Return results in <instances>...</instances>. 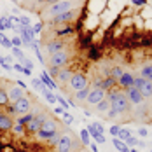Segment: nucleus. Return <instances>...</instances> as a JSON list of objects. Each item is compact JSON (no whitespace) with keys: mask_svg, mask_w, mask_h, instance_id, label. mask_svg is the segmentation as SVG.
I'll return each mask as SVG.
<instances>
[{"mask_svg":"<svg viewBox=\"0 0 152 152\" xmlns=\"http://www.w3.org/2000/svg\"><path fill=\"white\" fill-rule=\"evenodd\" d=\"M107 100H108V103L112 108H115L119 114H124V112H128L129 110V100H128V96L124 94V93H117V91H110L108 96H105Z\"/></svg>","mask_w":152,"mask_h":152,"instance_id":"f257e3e1","label":"nucleus"},{"mask_svg":"<svg viewBox=\"0 0 152 152\" xmlns=\"http://www.w3.org/2000/svg\"><path fill=\"white\" fill-rule=\"evenodd\" d=\"M72 9H74V4L70 0H60V2H56V4H53L49 7V14L54 18V16H60L63 12H68Z\"/></svg>","mask_w":152,"mask_h":152,"instance_id":"f03ea898","label":"nucleus"},{"mask_svg":"<svg viewBox=\"0 0 152 152\" xmlns=\"http://www.w3.org/2000/svg\"><path fill=\"white\" fill-rule=\"evenodd\" d=\"M68 51H58V53H54V54H51V60H49V63H51V66H56V68H60L61 65H65L66 61H68Z\"/></svg>","mask_w":152,"mask_h":152,"instance_id":"7ed1b4c3","label":"nucleus"},{"mask_svg":"<svg viewBox=\"0 0 152 152\" xmlns=\"http://www.w3.org/2000/svg\"><path fill=\"white\" fill-rule=\"evenodd\" d=\"M70 88H72V89H75V91H80V89L88 88L86 75H84V74H74L72 79H70Z\"/></svg>","mask_w":152,"mask_h":152,"instance_id":"20e7f679","label":"nucleus"},{"mask_svg":"<svg viewBox=\"0 0 152 152\" xmlns=\"http://www.w3.org/2000/svg\"><path fill=\"white\" fill-rule=\"evenodd\" d=\"M105 89H94L93 88L91 91H89V94H88V98H86V102L89 103V105H98L102 100H105Z\"/></svg>","mask_w":152,"mask_h":152,"instance_id":"39448f33","label":"nucleus"},{"mask_svg":"<svg viewBox=\"0 0 152 152\" xmlns=\"http://www.w3.org/2000/svg\"><path fill=\"white\" fill-rule=\"evenodd\" d=\"M44 122H46V115H44V114H37V115L33 117V121L26 124V129H28L30 133H39V129L42 128Z\"/></svg>","mask_w":152,"mask_h":152,"instance_id":"423d86ee","label":"nucleus"},{"mask_svg":"<svg viewBox=\"0 0 152 152\" xmlns=\"http://www.w3.org/2000/svg\"><path fill=\"white\" fill-rule=\"evenodd\" d=\"M75 18H77V11L72 9V11H68V12H63V14H60V16H54V18H53V23H54V25H63V23L74 21Z\"/></svg>","mask_w":152,"mask_h":152,"instance_id":"0eeeda50","label":"nucleus"},{"mask_svg":"<svg viewBox=\"0 0 152 152\" xmlns=\"http://www.w3.org/2000/svg\"><path fill=\"white\" fill-rule=\"evenodd\" d=\"M12 108H14L16 114H28V110H30V100L25 98V96H21L18 102H14Z\"/></svg>","mask_w":152,"mask_h":152,"instance_id":"6e6552de","label":"nucleus"},{"mask_svg":"<svg viewBox=\"0 0 152 152\" xmlns=\"http://www.w3.org/2000/svg\"><path fill=\"white\" fill-rule=\"evenodd\" d=\"M58 152H70L72 151V135H63L58 138Z\"/></svg>","mask_w":152,"mask_h":152,"instance_id":"1a4fd4ad","label":"nucleus"},{"mask_svg":"<svg viewBox=\"0 0 152 152\" xmlns=\"http://www.w3.org/2000/svg\"><path fill=\"white\" fill-rule=\"evenodd\" d=\"M126 96H128V100H129L131 103H135V105L143 103V100H145L137 88H128V89H126Z\"/></svg>","mask_w":152,"mask_h":152,"instance_id":"9d476101","label":"nucleus"},{"mask_svg":"<svg viewBox=\"0 0 152 152\" xmlns=\"http://www.w3.org/2000/svg\"><path fill=\"white\" fill-rule=\"evenodd\" d=\"M19 37H21V40H23L25 46H31V42H35V33L31 30V26H23Z\"/></svg>","mask_w":152,"mask_h":152,"instance_id":"9b49d317","label":"nucleus"},{"mask_svg":"<svg viewBox=\"0 0 152 152\" xmlns=\"http://www.w3.org/2000/svg\"><path fill=\"white\" fill-rule=\"evenodd\" d=\"M133 79L135 77L131 75V74H128V72H124L119 79H117V84L121 86V88H124V89H128V88H133Z\"/></svg>","mask_w":152,"mask_h":152,"instance_id":"f8f14e48","label":"nucleus"},{"mask_svg":"<svg viewBox=\"0 0 152 152\" xmlns=\"http://www.w3.org/2000/svg\"><path fill=\"white\" fill-rule=\"evenodd\" d=\"M7 96H9V102H12V103H14V102H18V100L23 96V89H21V88H18V86H16V88H11V89L7 91Z\"/></svg>","mask_w":152,"mask_h":152,"instance_id":"ddd939ff","label":"nucleus"},{"mask_svg":"<svg viewBox=\"0 0 152 152\" xmlns=\"http://www.w3.org/2000/svg\"><path fill=\"white\" fill-rule=\"evenodd\" d=\"M47 53L49 54H54V53H58V51H63V42L61 40H53V42H49L46 46Z\"/></svg>","mask_w":152,"mask_h":152,"instance_id":"4468645a","label":"nucleus"},{"mask_svg":"<svg viewBox=\"0 0 152 152\" xmlns=\"http://www.w3.org/2000/svg\"><path fill=\"white\" fill-rule=\"evenodd\" d=\"M11 128H12L11 117L5 115V114H0V131H7V129H11Z\"/></svg>","mask_w":152,"mask_h":152,"instance_id":"2eb2a0df","label":"nucleus"},{"mask_svg":"<svg viewBox=\"0 0 152 152\" xmlns=\"http://www.w3.org/2000/svg\"><path fill=\"white\" fill-rule=\"evenodd\" d=\"M40 80H42V82L46 84L47 89H54V88H56V82L53 80V77L49 75L47 72H42V74H40Z\"/></svg>","mask_w":152,"mask_h":152,"instance_id":"dca6fc26","label":"nucleus"},{"mask_svg":"<svg viewBox=\"0 0 152 152\" xmlns=\"http://www.w3.org/2000/svg\"><path fill=\"white\" fill-rule=\"evenodd\" d=\"M72 75H74V74H72L70 68H63V70L58 72V80H60V82H70Z\"/></svg>","mask_w":152,"mask_h":152,"instance_id":"f3484780","label":"nucleus"},{"mask_svg":"<svg viewBox=\"0 0 152 152\" xmlns=\"http://www.w3.org/2000/svg\"><path fill=\"white\" fill-rule=\"evenodd\" d=\"M140 93H142L143 98H152V82L151 80H145L143 82V86L140 88Z\"/></svg>","mask_w":152,"mask_h":152,"instance_id":"a211bd4d","label":"nucleus"},{"mask_svg":"<svg viewBox=\"0 0 152 152\" xmlns=\"http://www.w3.org/2000/svg\"><path fill=\"white\" fill-rule=\"evenodd\" d=\"M12 26H14V25H12V21H11L9 16H2V18H0V31L9 30V28H12Z\"/></svg>","mask_w":152,"mask_h":152,"instance_id":"6ab92c4d","label":"nucleus"},{"mask_svg":"<svg viewBox=\"0 0 152 152\" xmlns=\"http://www.w3.org/2000/svg\"><path fill=\"white\" fill-rule=\"evenodd\" d=\"M112 143H114V147L119 152H129V147H128L124 142H121L119 138H112Z\"/></svg>","mask_w":152,"mask_h":152,"instance_id":"aec40b11","label":"nucleus"},{"mask_svg":"<svg viewBox=\"0 0 152 152\" xmlns=\"http://www.w3.org/2000/svg\"><path fill=\"white\" fill-rule=\"evenodd\" d=\"M140 77H143V79H147V80H151V82H152V65L143 66V68H142V72H140Z\"/></svg>","mask_w":152,"mask_h":152,"instance_id":"412c9836","label":"nucleus"},{"mask_svg":"<svg viewBox=\"0 0 152 152\" xmlns=\"http://www.w3.org/2000/svg\"><path fill=\"white\" fill-rule=\"evenodd\" d=\"M42 131H47V133H54L56 131V122L53 121H46L44 124H42V128H40Z\"/></svg>","mask_w":152,"mask_h":152,"instance_id":"4be33fe9","label":"nucleus"},{"mask_svg":"<svg viewBox=\"0 0 152 152\" xmlns=\"http://www.w3.org/2000/svg\"><path fill=\"white\" fill-rule=\"evenodd\" d=\"M0 46L5 47V49H12V42H11V39H7V37L4 35V31H0Z\"/></svg>","mask_w":152,"mask_h":152,"instance_id":"5701e85b","label":"nucleus"},{"mask_svg":"<svg viewBox=\"0 0 152 152\" xmlns=\"http://www.w3.org/2000/svg\"><path fill=\"white\" fill-rule=\"evenodd\" d=\"M117 84V79H114V77H107L105 80H103V89H112L114 86Z\"/></svg>","mask_w":152,"mask_h":152,"instance_id":"b1692460","label":"nucleus"},{"mask_svg":"<svg viewBox=\"0 0 152 152\" xmlns=\"http://www.w3.org/2000/svg\"><path fill=\"white\" fill-rule=\"evenodd\" d=\"M33 117H35V114H33V112H28L26 115H23L21 119H18V124H23V126H26L28 122L33 121Z\"/></svg>","mask_w":152,"mask_h":152,"instance_id":"393cba45","label":"nucleus"},{"mask_svg":"<svg viewBox=\"0 0 152 152\" xmlns=\"http://www.w3.org/2000/svg\"><path fill=\"white\" fill-rule=\"evenodd\" d=\"M31 84H33V88H35V89H39L40 93H44V91L47 89L46 84H44V82H42L40 79H31Z\"/></svg>","mask_w":152,"mask_h":152,"instance_id":"a878e982","label":"nucleus"},{"mask_svg":"<svg viewBox=\"0 0 152 152\" xmlns=\"http://www.w3.org/2000/svg\"><path fill=\"white\" fill-rule=\"evenodd\" d=\"M89 88H84V89H80V91L75 93V100H79V102H82V100H86L88 98V94H89Z\"/></svg>","mask_w":152,"mask_h":152,"instance_id":"bb28decb","label":"nucleus"},{"mask_svg":"<svg viewBox=\"0 0 152 152\" xmlns=\"http://www.w3.org/2000/svg\"><path fill=\"white\" fill-rule=\"evenodd\" d=\"M94 107H96V110H98V112H107V110L110 108V103H108V100L105 98V100H102L98 105H94Z\"/></svg>","mask_w":152,"mask_h":152,"instance_id":"cd10ccee","label":"nucleus"},{"mask_svg":"<svg viewBox=\"0 0 152 152\" xmlns=\"http://www.w3.org/2000/svg\"><path fill=\"white\" fill-rule=\"evenodd\" d=\"M9 103V96H7V91L4 88H0V107H5Z\"/></svg>","mask_w":152,"mask_h":152,"instance_id":"c85d7f7f","label":"nucleus"},{"mask_svg":"<svg viewBox=\"0 0 152 152\" xmlns=\"http://www.w3.org/2000/svg\"><path fill=\"white\" fill-rule=\"evenodd\" d=\"M117 137H119V140H121V142H126V140H128V138L131 137V131H129V129H119V135H117Z\"/></svg>","mask_w":152,"mask_h":152,"instance_id":"c756f323","label":"nucleus"},{"mask_svg":"<svg viewBox=\"0 0 152 152\" xmlns=\"http://www.w3.org/2000/svg\"><path fill=\"white\" fill-rule=\"evenodd\" d=\"M80 142H82L84 145H89V131H88V129H82V131H80Z\"/></svg>","mask_w":152,"mask_h":152,"instance_id":"7c9ffc66","label":"nucleus"},{"mask_svg":"<svg viewBox=\"0 0 152 152\" xmlns=\"http://www.w3.org/2000/svg\"><path fill=\"white\" fill-rule=\"evenodd\" d=\"M145 80H147V79H143V77H135V79H133V88H137L138 91H140V88L143 86Z\"/></svg>","mask_w":152,"mask_h":152,"instance_id":"2f4dec72","label":"nucleus"},{"mask_svg":"<svg viewBox=\"0 0 152 152\" xmlns=\"http://www.w3.org/2000/svg\"><path fill=\"white\" fill-rule=\"evenodd\" d=\"M12 54H14V56H16L19 61H21V63L25 61V54H23V51H21L19 47H12Z\"/></svg>","mask_w":152,"mask_h":152,"instance_id":"473e14b6","label":"nucleus"},{"mask_svg":"<svg viewBox=\"0 0 152 152\" xmlns=\"http://www.w3.org/2000/svg\"><path fill=\"white\" fill-rule=\"evenodd\" d=\"M122 74H124V72H122L121 66H115V68H112V70H110V75L114 77V79H119Z\"/></svg>","mask_w":152,"mask_h":152,"instance_id":"72a5a7b5","label":"nucleus"},{"mask_svg":"<svg viewBox=\"0 0 152 152\" xmlns=\"http://www.w3.org/2000/svg\"><path fill=\"white\" fill-rule=\"evenodd\" d=\"M44 96H46V100L49 102V103H56V96L49 91V89H46V91H44Z\"/></svg>","mask_w":152,"mask_h":152,"instance_id":"f704fd0d","label":"nucleus"},{"mask_svg":"<svg viewBox=\"0 0 152 152\" xmlns=\"http://www.w3.org/2000/svg\"><path fill=\"white\" fill-rule=\"evenodd\" d=\"M11 42H12V47H21L23 46V40H21L19 35H14V37L11 39Z\"/></svg>","mask_w":152,"mask_h":152,"instance_id":"c9c22d12","label":"nucleus"},{"mask_svg":"<svg viewBox=\"0 0 152 152\" xmlns=\"http://www.w3.org/2000/svg\"><path fill=\"white\" fill-rule=\"evenodd\" d=\"M39 137H40V138H54V137H56V131H54V133H47V131L39 129Z\"/></svg>","mask_w":152,"mask_h":152,"instance_id":"e433bc0d","label":"nucleus"},{"mask_svg":"<svg viewBox=\"0 0 152 152\" xmlns=\"http://www.w3.org/2000/svg\"><path fill=\"white\" fill-rule=\"evenodd\" d=\"M117 115H119V112H117L115 108H112V107H110V108H108V112H107V117H108V119H115Z\"/></svg>","mask_w":152,"mask_h":152,"instance_id":"4c0bfd02","label":"nucleus"},{"mask_svg":"<svg viewBox=\"0 0 152 152\" xmlns=\"http://www.w3.org/2000/svg\"><path fill=\"white\" fill-rule=\"evenodd\" d=\"M19 25H23V26H30V18H26V16H19Z\"/></svg>","mask_w":152,"mask_h":152,"instance_id":"58836bf2","label":"nucleus"},{"mask_svg":"<svg viewBox=\"0 0 152 152\" xmlns=\"http://www.w3.org/2000/svg\"><path fill=\"white\" fill-rule=\"evenodd\" d=\"M119 129H121V128H119L117 124H114V126H110V129H108V131H110V135H112V137H117V135H119Z\"/></svg>","mask_w":152,"mask_h":152,"instance_id":"ea45409f","label":"nucleus"},{"mask_svg":"<svg viewBox=\"0 0 152 152\" xmlns=\"http://www.w3.org/2000/svg\"><path fill=\"white\" fill-rule=\"evenodd\" d=\"M63 119L66 124H70V122H74V115L72 114H68V112H63Z\"/></svg>","mask_w":152,"mask_h":152,"instance_id":"a19ab883","label":"nucleus"},{"mask_svg":"<svg viewBox=\"0 0 152 152\" xmlns=\"http://www.w3.org/2000/svg\"><path fill=\"white\" fill-rule=\"evenodd\" d=\"M72 31H74V28H72V26H66V28H61V30H58L56 33H58V35H66V33H72Z\"/></svg>","mask_w":152,"mask_h":152,"instance_id":"79ce46f5","label":"nucleus"},{"mask_svg":"<svg viewBox=\"0 0 152 152\" xmlns=\"http://www.w3.org/2000/svg\"><path fill=\"white\" fill-rule=\"evenodd\" d=\"M98 56H100V54H98V49H96V47H91V49H89V58H91V60H96Z\"/></svg>","mask_w":152,"mask_h":152,"instance_id":"37998d69","label":"nucleus"},{"mask_svg":"<svg viewBox=\"0 0 152 152\" xmlns=\"http://www.w3.org/2000/svg\"><path fill=\"white\" fill-rule=\"evenodd\" d=\"M124 143H126V145H129V147H135V145L138 143V140H137V138H133V137H129Z\"/></svg>","mask_w":152,"mask_h":152,"instance_id":"c03bdc74","label":"nucleus"},{"mask_svg":"<svg viewBox=\"0 0 152 152\" xmlns=\"http://www.w3.org/2000/svg\"><path fill=\"white\" fill-rule=\"evenodd\" d=\"M12 70H16V72H23V74H25V66L19 65V63H14V65H12Z\"/></svg>","mask_w":152,"mask_h":152,"instance_id":"a18cd8bd","label":"nucleus"},{"mask_svg":"<svg viewBox=\"0 0 152 152\" xmlns=\"http://www.w3.org/2000/svg\"><path fill=\"white\" fill-rule=\"evenodd\" d=\"M88 131H89V135H91L93 138L98 135V133H96V129H94V124H89V126H88Z\"/></svg>","mask_w":152,"mask_h":152,"instance_id":"49530a36","label":"nucleus"},{"mask_svg":"<svg viewBox=\"0 0 152 152\" xmlns=\"http://www.w3.org/2000/svg\"><path fill=\"white\" fill-rule=\"evenodd\" d=\"M58 72H60V68H56V66H51V70H49V75H51V77H58Z\"/></svg>","mask_w":152,"mask_h":152,"instance_id":"de8ad7c7","label":"nucleus"},{"mask_svg":"<svg viewBox=\"0 0 152 152\" xmlns=\"http://www.w3.org/2000/svg\"><path fill=\"white\" fill-rule=\"evenodd\" d=\"M94 140H96L98 143H105V137H103V133H98V135L94 137Z\"/></svg>","mask_w":152,"mask_h":152,"instance_id":"09e8293b","label":"nucleus"},{"mask_svg":"<svg viewBox=\"0 0 152 152\" xmlns=\"http://www.w3.org/2000/svg\"><path fill=\"white\" fill-rule=\"evenodd\" d=\"M23 66H25V68H28V70H31V68H33V63H31L30 60H26V58H25V61H23Z\"/></svg>","mask_w":152,"mask_h":152,"instance_id":"8fccbe9b","label":"nucleus"},{"mask_svg":"<svg viewBox=\"0 0 152 152\" xmlns=\"http://www.w3.org/2000/svg\"><path fill=\"white\" fill-rule=\"evenodd\" d=\"M56 100H58V102H60V103H61V107H63V108H65V110H66V108H68V102H65V100H63V98H61V96H56Z\"/></svg>","mask_w":152,"mask_h":152,"instance_id":"3c124183","label":"nucleus"},{"mask_svg":"<svg viewBox=\"0 0 152 152\" xmlns=\"http://www.w3.org/2000/svg\"><path fill=\"white\" fill-rule=\"evenodd\" d=\"M14 131H16V133H23V131H25V126H23V124H16Z\"/></svg>","mask_w":152,"mask_h":152,"instance_id":"603ef678","label":"nucleus"},{"mask_svg":"<svg viewBox=\"0 0 152 152\" xmlns=\"http://www.w3.org/2000/svg\"><path fill=\"white\" fill-rule=\"evenodd\" d=\"M31 30H33V33H35V35H37V33H39V31L42 30V23H37V25H35V26H33V28H31Z\"/></svg>","mask_w":152,"mask_h":152,"instance_id":"864d4df0","label":"nucleus"},{"mask_svg":"<svg viewBox=\"0 0 152 152\" xmlns=\"http://www.w3.org/2000/svg\"><path fill=\"white\" fill-rule=\"evenodd\" d=\"M94 129H96V133H103V126L100 122H94Z\"/></svg>","mask_w":152,"mask_h":152,"instance_id":"5fc2aeb1","label":"nucleus"},{"mask_svg":"<svg viewBox=\"0 0 152 152\" xmlns=\"http://www.w3.org/2000/svg\"><path fill=\"white\" fill-rule=\"evenodd\" d=\"M138 133H140V137H147V129H145V128H140Z\"/></svg>","mask_w":152,"mask_h":152,"instance_id":"6e6d98bb","label":"nucleus"},{"mask_svg":"<svg viewBox=\"0 0 152 152\" xmlns=\"http://www.w3.org/2000/svg\"><path fill=\"white\" fill-rule=\"evenodd\" d=\"M2 68H4V70H12V65H9V63H4V65H2Z\"/></svg>","mask_w":152,"mask_h":152,"instance_id":"4d7b16f0","label":"nucleus"},{"mask_svg":"<svg viewBox=\"0 0 152 152\" xmlns=\"http://www.w3.org/2000/svg\"><path fill=\"white\" fill-rule=\"evenodd\" d=\"M133 4H135V5H143L145 0H133Z\"/></svg>","mask_w":152,"mask_h":152,"instance_id":"13d9d810","label":"nucleus"},{"mask_svg":"<svg viewBox=\"0 0 152 152\" xmlns=\"http://www.w3.org/2000/svg\"><path fill=\"white\" fill-rule=\"evenodd\" d=\"M54 112H56V114H63V112H65V108H63V107H56V110H54Z\"/></svg>","mask_w":152,"mask_h":152,"instance_id":"bf43d9fd","label":"nucleus"},{"mask_svg":"<svg viewBox=\"0 0 152 152\" xmlns=\"http://www.w3.org/2000/svg\"><path fill=\"white\" fill-rule=\"evenodd\" d=\"M138 147H140V149H143V147H145V142H142V140H138V143H137Z\"/></svg>","mask_w":152,"mask_h":152,"instance_id":"052dcab7","label":"nucleus"},{"mask_svg":"<svg viewBox=\"0 0 152 152\" xmlns=\"http://www.w3.org/2000/svg\"><path fill=\"white\" fill-rule=\"evenodd\" d=\"M89 147H91V151H93V152H98V147H96L94 143H89Z\"/></svg>","mask_w":152,"mask_h":152,"instance_id":"680f3d73","label":"nucleus"},{"mask_svg":"<svg viewBox=\"0 0 152 152\" xmlns=\"http://www.w3.org/2000/svg\"><path fill=\"white\" fill-rule=\"evenodd\" d=\"M46 2H49V4L53 5V4H56V2H60V0H46Z\"/></svg>","mask_w":152,"mask_h":152,"instance_id":"e2e57ef3","label":"nucleus"},{"mask_svg":"<svg viewBox=\"0 0 152 152\" xmlns=\"http://www.w3.org/2000/svg\"><path fill=\"white\" fill-rule=\"evenodd\" d=\"M129 152H138V151H137V149H133V151H129Z\"/></svg>","mask_w":152,"mask_h":152,"instance_id":"0e129e2a","label":"nucleus"},{"mask_svg":"<svg viewBox=\"0 0 152 152\" xmlns=\"http://www.w3.org/2000/svg\"><path fill=\"white\" fill-rule=\"evenodd\" d=\"M70 152H80V151H70Z\"/></svg>","mask_w":152,"mask_h":152,"instance_id":"69168bd1","label":"nucleus"},{"mask_svg":"<svg viewBox=\"0 0 152 152\" xmlns=\"http://www.w3.org/2000/svg\"><path fill=\"white\" fill-rule=\"evenodd\" d=\"M37 2H44V0H37Z\"/></svg>","mask_w":152,"mask_h":152,"instance_id":"338daca9","label":"nucleus"}]
</instances>
